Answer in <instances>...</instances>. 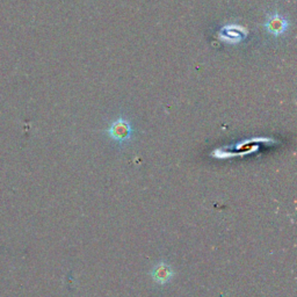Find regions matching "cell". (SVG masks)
Returning a JSON list of instances; mask_svg holds the SVG:
<instances>
[{"mask_svg": "<svg viewBox=\"0 0 297 297\" xmlns=\"http://www.w3.org/2000/svg\"><path fill=\"white\" fill-rule=\"evenodd\" d=\"M173 275V271L165 264H159L152 272V277L158 284H166Z\"/></svg>", "mask_w": 297, "mask_h": 297, "instance_id": "cell-2", "label": "cell"}, {"mask_svg": "<svg viewBox=\"0 0 297 297\" xmlns=\"http://www.w3.org/2000/svg\"><path fill=\"white\" fill-rule=\"evenodd\" d=\"M267 29L273 34H281L284 33L287 28V21H286L284 17L279 16V15H273L271 16L270 21L267 22Z\"/></svg>", "mask_w": 297, "mask_h": 297, "instance_id": "cell-3", "label": "cell"}, {"mask_svg": "<svg viewBox=\"0 0 297 297\" xmlns=\"http://www.w3.org/2000/svg\"><path fill=\"white\" fill-rule=\"evenodd\" d=\"M109 132L112 135V137L116 139V141H126L127 138H129V136H130V126H129L127 121L120 119L113 124Z\"/></svg>", "mask_w": 297, "mask_h": 297, "instance_id": "cell-1", "label": "cell"}]
</instances>
